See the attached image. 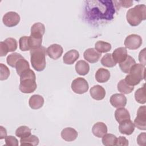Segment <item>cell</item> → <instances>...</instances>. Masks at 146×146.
I'll list each match as a JSON object with an SVG mask.
<instances>
[{"label": "cell", "mask_w": 146, "mask_h": 146, "mask_svg": "<svg viewBox=\"0 0 146 146\" xmlns=\"http://www.w3.org/2000/svg\"><path fill=\"white\" fill-rule=\"evenodd\" d=\"M86 15L89 21L103 22L111 21L113 18L116 7L112 1H87Z\"/></svg>", "instance_id": "1"}, {"label": "cell", "mask_w": 146, "mask_h": 146, "mask_svg": "<svg viewBox=\"0 0 146 146\" xmlns=\"http://www.w3.org/2000/svg\"><path fill=\"white\" fill-rule=\"evenodd\" d=\"M36 87L35 72L29 68L20 76L19 89L22 93L30 94L34 92Z\"/></svg>", "instance_id": "2"}, {"label": "cell", "mask_w": 146, "mask_h": 146, "mask_svg": "<svg viewBox=\"0 0 146 146\" xmlns=\"http://www.w3.org/2000/svg\"><path fill=\"white\" fill-rule=\"evenodd\" d=\"M128 23L132 26H138L146 19V6L144 4L137 5L129 9L126 14Z\"/></svg>", "instance_id": "3"}, {"label": "cell", "mask_w": 146, "mask_h": 146, "mask_svg": "<svg viewBox=\"0 0 146 146\" xmlns=\"http://www.w3.org/2000/svg\"><path fill=\"white\" fill-rule=\"evenodd\" d=\"M46 50L47 49L42 46L39 48L30 50L31 66L36 71H42L46 67Z\"/></svg>", "instance_id": "4"}, {"label": "cell", "mask_w": 146, "mask_h": 146, "mask_svg": "<svg viewBox=\"0 0 146 146\" xmlns=\"http://www.w3.org/2000/svg\"><path fill=\"white\" fill-rule=\"evenodd\" d=\"M145 66L140 63L135 64L131 68L124 80L130 86H136L145 78Z\"/></svg>", "instance_id": "5"}, {"label": "cell", "mask_w": 146, "mask_h": 146, "mask_svg": "<svg viewBox=\"0 0 146 146\" xmlns=\"http://www.w3.org/2000/svg\"><path fill=\"white\" fill-rule=\"evenodd\" d=\"M88 82L83 78H77L72 82L71 89L76 94H83L88 91Z\"/></svg>", "instance_id": "6"}, {"label": "cell", "mask_w": 146, "mask_h": 146, "mask_svg": "<svg viewBox=\"0 0 146 146\" xmlns=\"http://www.w3.org/2000/svg\"><path fill=\"white\" fill-rule=\"evenodd\" d=\"M134 125L141 130L146 129V107L140 106L137 111L136 117L134 120Z\"/></svg>", "instance_id": "7"}, {"label": "cell", "mask_w": 146, "mask_h": 146, "mask_svg": "<svg viewBox=\"0 0 146 146\" xmlns=\"http://www.w3.org/2000/svg\"><path fill=\"white\" fill-rule=\"evenodd\" d=\"M142 42V38L140 35L132 34L125 38L124 43L126 48L129 50H136L141 46Z\"/></svg>", "instance_id": "8"}, {"label": "cell", "mask_w": 146, "mask_h": 146, "mask_svg": "<svg viewBox=\"0 0 146 146\" xmlns=\"http://www.w3.org/2000/svg\"><path fill=\"white\" fill-rule=\"evenodd\" d=\"M2 21L3 24L8 27H14L19 23L20 16L15 11H9L3 16Z\"/></svg>", "instance_id": "9"}, {"label": "cell", "mask_w": 146, "mask_h": 146, "mask_svg": "<svg viewBox=\"0 0 146 146\" xmlns=\"http://www.w3.org/2000/svg\"><path fill=\"white\" fill-rule=\"evenodd\" d=\"M102 54L97 51L94 48H89L85 50L83 56L85 60L90 63H95L100 59Z\"/></svg>", "instance_id": "10"}, {"label": "cell", "mask_w": 146, "mask_h": 146, "mask_svg": "<svg viewBox=\"0 0 146 146\" xmlns=\"http://www.w3.org/2000/svg\"><path fill=\"white\" fill-rule=\"evenodd\" d=\"M111 104L115 108L124 107L127 104L126 97L121 94H113L110 99Z\"/></svg>", "instance_id": "11"}, {"label": "cell", "mask_w": 146, "mask_h": 146, "mask_svg": "<svg viewBox=\"0 0 146 146\" xmlns=\"http://www.w3.org/2000/svg\"><path fill=\"white\" fill-rule=\"evenodd\" d=\"M46 51L48 56L50 58L56 60L62 56L63 49L60 44H52L47 47Z\"/></svg>", "instance_id": "12"}, {"label": "cell", "mask_w": 146, "mask_h": 146, "mask_svg": "<svg viewBox=\"0 0 146 146\" xmlns=\"http://www.w3.org/2000/svg\"><path fill=\"white\" fill-rule=\"evenodd\" d=\"M135 125L131 119L125 120L119 123V132L124 135H130L135 130Z\"/></svg>", "instance_id": "13"}, {"label": "cell", "mask_w": 146, "mask_h": 146, "mask_svg": "<svg viewBox=\"0 0 146 146\" xmlns=\"http://www.w3.org/2000/svg\"><path fill=\"white\" fill-rule=\"evenodd\" d=\"M90 94L91 97L96 100H101L106 96L105 89L100 85H95L92 87L90 90Z\"/></svg>", "instance_id": "14"}, {"label": "cell", "mask_w": 146, "mask_h": 146, "mask_svg": "<svg viewBox=\"0 0 146 146\" xmlns=\"http://www.w3.org/2000/svg\"><path fill=\"white\" fill-rule=\"evenodd\" d=\"M78 132L71 127L64 128L61 132L62 138L66 141H72L78 137Z\"/></svg>", "instance_id": "15"}, {"label": "cell", "mask_w": 146, "mask_h": 146, "mask_svg": "<svg viewBox=\"0 0 146 146\" xmlns=\"http://www.w3.org/2000/svg\"><path fill=\"white\" fill-rule=\"evenodd\" d=\"M112 56L116 63H119V64L121 63L127 58L128 56L126 48L121 47L116 48L113 51Z\"/></svg>", "instance_id": "16"}, {"label": "cell", "mask_w": 146, "mask_h": 146, "mask_svg": "<svg viewBox=\"0 0 146 146\" xmlns=\"http://www.w3.org/2000/svg\"><path fill=\"white\" fill-rule=\"evenodd\" d=\"M44 104V99L40 95L35 94L32 95L29 100V105L33 110H38L42 107Z\"/></svg>", "instance_id": "17"}, {"label": "cell", "mask_w": 146, "mask_h": 146, "mask_svg": "<svg viewBox=\"0 0 146 146\" xmlns=\"http://www.w3.org/2000/svg\"><path fill=\"white\" fill-rule=\"evenodd\" d=\"M107 127L103 122H97L92 128V132L97 137H102L107 132Z\"/></svg>", "instance_id": "18"}, {"label": "cell", "mask_w": 146, "mask_h": 146, "mask_svg": "<svg viewBox=\"0 0 146 146\" xmlns=\"http://www.w3.org/2000/svg\"><path fill=\"white\" fill-rule=\"evenodd\" d=\"M45 32L44 25L40 23L37 22L33 24L31 27V34L30 35L34 37L42 38L43 35Z\"/></svg>", "instance_id": "19"}, {"label": "cell", "mask_w": 146, "mask_h": 146, "mask_svg": "<svg viewBox=\"0 0 146 146\" xmlns=\"http://www.w3.org/2000/svg\"><path fill=\"white\" fill-rule=\"evenodd\" d=\"M79 53L76 50H71L67 51L63 56V63L66 64H72L79 58Z\"/></svg>", "instance_id": "20"}, {"label": "cell", "mask_w": 146, "mask_h": 146, "mask_svg": "<svg viewBox=\"0 0 146 146\" xmlns=\"http://www.w3.org/2000/svg\"><path fill=\"white\" fill-rule=\"evenodd\" d=\"M115 117L119 123L131 119L129 111L124 107L117 108V109L116 110L115 112Z\"/></svg>", "instance_id": "21"}, {"label": "cell", "mask_w": 146, "mask_h": 146, "mask_svg": "<svg viewBox=\"0 0 146 146\" xmlns=\"http://www.w3.org/2000/svg\"><path fill=\"white\" fill-rule=\"evenodd\" d=\"M110 71L105 68H100L95 73V79L99 83H105L107 82L110 78Z\"/></svg>", "instance_id": "22"}, {"label": "cell", "mask_w": 146, "mask_h": 146, "mask_svg": "<svg viewBox=\"0 0 146 146\" xmlns=\"http://www.w3.org/2000/svg\"><path fill=\"white\" fill-rule=\"evenodd\" d=\"M136 64V61L131 56H127V58L121 63H119V67L122 72L125 74H128L132 67Z\"/></svg>", "instance_id": "23"}, {"label": "cell", "mask_w": 146, "mask_h": 146, "mask_svg": "<svg viewBox=\"0 0 146 146\" xmlns=\"http://www.w3.org/2000/svg\"><path fill=\"white\" fill-rule=\"evenodd\" d=\"M76 72L80 75H86L90 71V66L88 63L83 60L77 62L75 66Z\"/></svg>", "instance_id": "24"}, {"label": "cell", "mask_w": 146, "mask_h": 146, "mask_svg": "<svg viewBox=\"0 0 146 146\" xmlns=\"http://www.w3.org/2000/svg\"><path fill=\"white\" fill-rule=\"evenodd\" d=\"M15 68L17 74L21 76L22 73L30 68V65L28 61L23 58L18 61L15 64Z\"/></svg>", "instance_id": "25"}, {"label": "cell", "mask_w": 146, "mask_h": 146, "mask_svg": "<svg viewBox=\"0 0 146 146\" xmlns=\"http://www.w3.org/2000/svg\"><path fill=\"white\" fill-rule=\"evenodd\" d=\"M118 91L124 94H129L134 90V86L129 85L124 79L120 80L117 85Z\"/></svg>", "instance_id": "26"}, {"label": "cell", "mask_w": 146, "mask_h": 146, "mask_svg": "<svg viewBox=\"0 0 146 146\" xmlns=\"http://www.w3.org/2000/svg\"><path fill=\"white\" fill-rule=\"evenodd\" d=\"M39 142V140L38 137L33 135H30V136L24 137L21 138L20 143L21 145H32L35 146L38 145Z\"/></svg>", "instance_id": "27"}, {"label": "cell", "mask_w": 146, "mask_h": 146, "mask_svg": "<svg viewBox=\"0 0 146 146\" xmlns=\"http://www.w3.org/2000/svg\"><path fill=\"white\" fill-rule=\"evenodd\" d=\"M135 99L136 101L140 104H145L146 103V94L145 84L141 88H138L135 92Z\"/></svg>", "instance_id": "28"}, {"label": "cell", "mask_w": 146, "mask_h": 146, "mask_svg": "<svg viewBox=\"0 0 146 146\" xmlns=\"http://www.w3.org/2000/svg\"><path fill=\"white\" fill-rule=\"evenodd\" d=\"M95 47V50L100 54L108 52L112 48L111 44L110 43L102 40H99L96 42Z\"/></svg>", "instance_id": "29"}, {"label": "cell", "mask_w": 146, "mask_h": 146, "mask_svg": "<svg viewBox=\"0 0 146 146\" xmlns=\"http://www.w3.org/2000/svg\"><path fill=\"white\" fill-rule=\"evenodd\" d=\"M102 141L104 145L113 146L116 145L117 137L115 135L111 133H106L102 137Z\"/></svg>", "instance_id": "30"}, {"label": "cell", "mask_w": 146, "mask_h": 146, "mask_svg": "<svg viewBox=\"0 0 146 146\" xmlns=\"http://www.w3.org/2000/svg\"><path fill=\"white\" fill-rule=\"evenodd\" d=\"M101 64L106 67H113L116 65V63L113 60L112 54L110 53L104 55L101 59Z\"/></svg>", "instance_id": "31"}, {"label": "cell", "mask_w": 146, "mask_h": 146, "mask_svg": "<svg viewBox=\"0 0 146 146\" xmlns=\"http://www.w3.org/2000/svg\"><path fill=\"white\" fill-rule=\"evenodd\" d=\"M23 58V57L21 55V54L18 52H14L9 54L7 56L6 62L7 64L11 67H15V64L18 61Z\"/></svg>", "instance_id": "32"}, {"label": "cell", "mask_w": 146, "mask_h": 146, "mask_svg": "<svg viewBox=\"0 0 146 146\" xmlns=\"http://www.w3.org/2000/svg\"><path fill=\"white\" fill-rule=\"evenodd\" d=\"M31 129L26 125L19 127L15 131V135L20 138H24L31 135Z\"/></svg>", "instance_id": "33"}, {"label": "cell", "mask_w": 146, "mask_h": 146, "mask_svg": "<svg viewBox=\"0 0 146 146\" xmlns=\"http://www.w3.org/2000/svg\"><path fill=\"white\" fill-rule=\"evenodd\" d=\"M3 42L6 44L9 52H13L17 50L18 47V42L15 38H7Z\"/></svg>", "instance_id": "34"}, {"label": "cell", "mask_w": 146, "mask_h": 146, "mask_svg": "<svg viewBox=\"0 0 146 146\" xmlns=\"http://www.w3.org/2000/svg\"><path fill=\"white\" fill-rule=\"evenodd\" d=\"M19 48L22 51H27L30 50L29 42V36H23L19 40Z\"/></svg>", "instance_id": "35"}, {"label": "cell", "mask_w": 146, "mask_h": 146, "mask_svg": "<svg viewBox=\"0 0 146 146\" xmlns=\"http://www.w3.org/2000/svg\"><path fill=\"white\" fill-rule=\"evenodd\" d=\"M10 75V70L8 67L3 63L0 64V80H6Z\"/></svg>", "instance_id": "36"}, {"label": "cell", "mask_w": 146, "mask_h": 146, "mask_svg": "<svg viewBox=\"0 0 146 146\" xmlns=\"http://www.w3.org/2000/svg\"><path fill=\"white\" fill-rule=\"evenodd\" d=\"M5 143L6 145L9 146H18V140L17 139L13 136H7L5 137Z\"/></svg>", "instance_id": "37"}, {"label": "cell", "mask_w": 146, "mask_h": 146, "mask_svg": "<svg viewBox=\"0 0 146 146\" xmlns=\"http://www.w3.org/2000/svg\"><path fill=\"white\" fill-rule=\"evenodd\" d=\"M117 2L119 5H117V4L115 5L116 9H119L120 6L127 8V7H129L133 5L132 1H117Z\"/></svg>", "instance_id": "38"}, {"label": "cell", "mask_w": 146, "mask_h": 146, "mask_svg": "<svg viewBox=\"0 0 146 146\" xmlns=\"http://www.w3.org/2000/svg\"><path fill=\"white\" fill-rule=\"evenodd\" d=\"M137 143L140 146H145L146 145V133L143 132L140 133L137 137Z\"/></svg>", "instance_id": "39"}, {"label": "cell", "mask_w": 146, "mask_h": 146, "mask_svg": "<svg viewBox=\"0 0 146 146\" xmlns=\"http://www.w3.org/2000/svg\"><path fill=\"white\" fill-rule=\"evenodd\" d=\"M8 48L3 41L0 42V56H4L8 53Z\"/></svg>", "instance_id": "40"}, {"label": "cell", "mask_w": 146, "mask_h": 146, "mask_svg": "<svg viewBox=\"0 0 146 146\" xmlns=\"http://www.w3.org/2000/svg\"><path fill=\"white\" fill-rule=\"evenodd\" d=\"M128 140L124 136H119L118 138H117L116 145H124L127 146L128 145Z\"/></svg>", "instance_id": "41"}, {"label": "cell", "mask_w": 146, "mask_h": 146, "mask_svg": "<svg viewBox=\"0 0 146 146\" xmlns=\"http://www.w3.org/2000/svg\"><path fill=\"white\" fill-rule=\"evenodd\" d=\"M139 60L141 64L145 66L146 64L145 62V48H143L139 54Z\"/></svg>", "instance_id": "42"}, {"label": "cell", "mask_w": 146, "mask_h": 146, "mask_svg": "<svg viewBox=\"0 0 146 146\" xmlns=\"http://www.w3.org/2000/svg\"><path fill=\"white\" fill-rule=\"evenodd\" d=\"M0 139H5L7 136L6 129L2 126H0Z\"/></svg>", "instance_id": "43"}]
</instances>
